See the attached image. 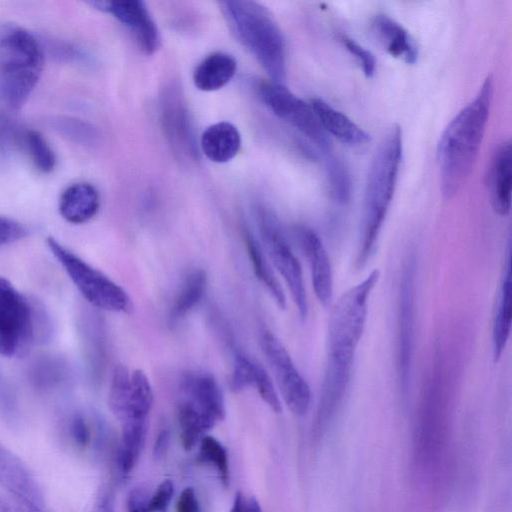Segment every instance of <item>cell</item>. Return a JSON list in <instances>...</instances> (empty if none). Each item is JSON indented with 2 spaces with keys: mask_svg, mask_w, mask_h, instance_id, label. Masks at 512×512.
Masks as SVG:
<instances>
[{
  "mask_svg": "<svg viewBox=\"0 0 512 512\" xmlns=\"http://www.w3.org/2000/svg\"><path fill=\"white\" fill-rule=\"evenodd\" d=\"M147 423H132L121 426V441L119 447V467L128 474L138 462L143 449Z\"/></svg>",
  "mask_w": 512,
  "mask_h": 512,
  "instance_id": "obj_29",
  "label": "cell"
},
{
  "mask_svg": "<svg viewBox=\"0 0 512 512\" xmlns=\"http://www.w3.org/2000/svg\"><path fill=\"white\" fill-rule=\"evenodd\" d=\"M221 10L228 26L242 45L270 76L281 83L286 75L285 41L280 28L261 4L253 1H223Z\"/></svg>",
  "mask_w": 512,
  "mask_h": 512,
  "instance_id": "obj_4",
  "label": "cell"
},
{
  "mask_svg": "<svg viewBox=\"0 0 512 512\" xmlns=\"http://www.w3.org/2000/svg\"><path fill=\"white\" fill-rule=\"evenodd\" d=\"M53 335L54 323L44 304L0 276V355L22 357Z\"/></svg>",
  "mask_w": 512,
  "mask_h": 512,
  "instance_id": "obj_5",
  "label": "cell"
},
{
  "mask_svg": "<svg viewBox=\"0 0 512 512\" xmlns=\"http://www.w3.org/2000/svg\"><path fill=\"white\" fill-rule=\"evenodd\" d=\"M257 222L264 248L285 280L299 316L304 320L308 315V299L300 262L274 215L259 207Z\"/></svg>",
  "mask_w": 512,
  "mask_h": 512,
  "instance_id": "obj_8",
  "label": "cell"
},
{
  "mask_svg": "<svg viewBox=\"0 0 512 512\" xmlns=\"http://www.w3.org/2000/svg\"><path fill=\"white\" fill-rule=\"evenodd\" d=\"M199 459L215 468L224 486L229 485V464L225 447L214 437L205 435L199 442Z\"/></svg>",
  "mask_w": 512,
  "mask_h": 512,
  "instance_id": "obj_32",
  "label": "cell"
},
{
  "mask_svg": "<svg viewBox=\"0 0 512 512\" xmlns=\"http://www.w3.org/2000/svg\"><path fill=\"white\" fill-rule=\"evenodd\" d=\"M174 494L171 480L162 481L155 492L149 497L148 512H166Z\"/></svg>",
  "mask_w": 512,
  "mask_h": 512,
  "instance_id": "obj_41",
  "label": "cell"
},
{
  "mask_svg": "<svg viewBox=\"0 0 512 512\" xmlns=\"http://www.w3.org/2000/svg\"><path fill=\"white\" fill-rule=\"evenodd\" d=\"M206 287L207 276L204 270H194L186 277L180 292L170 308L169 319L171 323L184 318L199 304L204 296Z\"/></svg>",
  "mask_w": 512,
  "mask_h": 512,
  "instance_id": "obj_28",
  "label": "cell"
},
{
  "mask_svg": "<svg viewBox=\"0 0 512 512\" xmlns=\"http://www.w3.org/2000/svg\"><path fill=\"white\" fill-rule=\"evenodd\" d=\"M339 41L345 49L356 59L366 77H372L376 70V59L374 55L358 43L355 39L346 34H339Z\"/></svg>",
  "mask_w": 512,
  "mask_h": 512,
  "instance_id": "obj_39",
  "label": "cell"
},
{
  "mask_svg": "<svg viewBox=\"0 0 512 512\" xmlns=\"http://www.w3.org/2000/svg\"><path fill=\"white\" fill-rule=\"evenodd\" d=\"M294 237L308 260L314 294L318 302L327 307L333 297V273L326 248L319 235L309 227H295Z\"/></svg>",
  "mask_w": 512,
  "mask_h": 512,
  "instance_id": "obj_15",
  "label": "cell"
},
{
  "mask_svg": "<svg viewBox=\"0 0 512 512\" xmlns=\"http://www.w3.org/2000/svg\"><path fill=\"white\" fill-rule=\"evenodd\" d=\"M230 512H262V509L256 498L246 499L241 492H237Z\"/></svg>",
  "mask_w": 512,
  "mask_h": 512,
  "instance_id": "obj_44",
  "label": "cell"
},
{
  "mask_svg": "<svg viewBox=\"0 0 512 512\" xmlns=\"http://www.w3.org/2000/svg\"><path fill=\"white\" fill-rule=\"evenodd\" d=\"M371 29L384 49L407 64L417 62L419 50L412 35L399 22L386 14H377L371 20Z\"/></svg>",
  "mask_w": 512,
  "mask_h": 512,
  "instance_id": "obj_18",
  "label": "cell"
},
{
  "mask_svg": "<svg viewBox=\"0 0 512 512\" xmlns=\"http://www.w3.org/2000/svg\"><path fill=\"white\" fill-rule=\"evenodd\" d=\"M416 258L409 254L402 266L397 306V378L402 395L411 383L416 334Z\"/></svg>",
  "mask_w": 512,
  "mask_h": 512,
  "instance_id": "obj_7",
  "label": "cell"
},
{
  "mask_svg": "<svg viewBox=\"0 0 512 512\" xmlns=\"http://www.w3.org/2000/svg\"><path fill=\"white\" fill-rule=\"evenodd\" d=\"M0 512H14L12 505L0 497Z\"/></svg>",
  "mask_w": 512,
  "mask_h": 512,
  "instance_id": "obj_48",
  "label": "cell"
},
{
  "mask_svg": "<svg viewBox=\"0 0 512 512\" xmlns=\"http://www.w3.org/2000/svg\"><path fill=\"white\" fill-rule=\"evenodd\" d=\"M160 121L174 154L186 162L199 158L194 128L181 87L172 82L160 96Z\"/></svg>",
  "mask_w": 512,
  "mask_h": 512,
  "instance_id": "obj_12",
  "label": "cell"
},
{
  "mask_svg": "<svg viewBox=\"0 0 512 512\" xmlns=\"http://www.w3.org/2000/svg\"><path fill=\"white\" fill-rule=\"evenodd\" d=\"M0 416L10 426L17 425L19 421V404L17 396L0 370Z\"/></svg>",
  "mask_w": 512,
  "mask_h": 512,
  "instance_id": "obj_37",
  "label": "cell"
},
{
  "mask_svg": "<svg viewBox=\"0 0 512 512\" xmlns=\"http://www.w3.org/2000/svg\"><path fill=\"white\" fill-rule=\"evenodd\" d=\"M153 399L151 383L142 370L130 372L123 365L115 367L108 406L120 425L148 422Z\"/></svg>",
  "mask_w": 512,
  "mask_h": 512,
  "instance_id": "obj_9",
  "label": "cell"
},
{
  "mask_svg": "<svg viewBox=\"0 0 512 512\" xmlns=\"http://www.w3.org/2000/svg\"><path fill=\"white\" fill-rule=\"evenodd\" d=\"M200 147L212 162L225 163L233 159L240 150L241 136L238 129L229 122L210 125L201 135Z\"/></svg>",
  "mask_w": 512,
  "mask_h": 512,
  "instance_id": "obj_23",
  "label": "cell"
},
{
  "mask_svg": "<svg viewBox=\"0 0 512 512\" xmlns=\"http://www.w3.org/2000/svg\"><path fill=\"white\" fill-rule=\"evenodd\" d=\"M176 512H201L196 493L192 487H186L180 494Z\"/></svg>",
  "mask_w": 512,
  "mask_h": 512,
  "instance_id": "obj_43",
  "label": "cell"
},
{
  "mask_svg": "<svg viewBox=\"0 0 512 512\" xmlns=\"http://www.w3.org/2000/svg\"><path fill=\"white\" fill-rule=\"evenodd\" d=\"M246 250L257 279L265 286L279 308H286V296L270 267L258 240L247 227H243Z\"/></svg>",
  "mask_w": 512,
  "mask_h": 512,
  "instance_id": "obj_26",
  "label": "cell"
},
{
  "mask_svg": "<svg viewBox=\"0 0 512 512\" xmlns=\"http://www.w3.org/2000/svg\"><path fill=\"white\" fill-rule=\"evenodd\" d=\"M11 504L14 512H46L44 507L29 503L13 500Z\"/></svg>",
  "mask_w": 512,
  "mask_h": 512,
  "instance_id": "obj_46",
  "label": "cell"
},
{
  "mask_svg": "<svg viewBox=\"0 0 512 512\" xmlns=\"http://www.w3.org/2000/svg\"><path fill=\"white\" fill-rule=\"evenodd\" d=\"M27 130L9 115H0V149L10 152L24 147Z\"/></svg>",
  "mask_w": 512,
  "mask_h": 512,
  "instance_id": "obj_34",
  "label": "cell"
},
{
  "mask_svg": "<svg viewBox=\"0 0 512 512\" xmlns=\"http://www.w3.org/2000/svg\"><path fill=\"white\" fill-rule=\"evenodd\" d=\"M493 96V78L489 75L476 97L449 122L438 143L441 192L454 197L467 181L483 139Z\"/></svg>",
  "mask_w": 512,
  "mask_h": 512,
  "instance_id": "obj_2",
  "label": "cell"
},
{
  "mask_svg": "<svg viewBox=\"0 0 512 512\" xmlns=\"http://www.w3.org/2000/svg\"><path fill=\"white\" fill-rule=\"evenodd\" d=\"M259 94L267 107L281 120L308 138L317 148L330 152V139L321 127L310 103L305 102L281 83H263Z\"/></svg>",
  "mask_w": 512,
  "mask_h": 512,
  "instance_id": "obj_10",
  "label": "cell"
},
{
  "mask_svg": "<svg viewBox=\"0 0 512 512\" xmlns=\"http://www.w3.org/2000/svg\"><path fill=\"white\" fill-rule=\"evenodd\" d=\"M28 381L42 395H60L73 384V370L68 360L57 354L37 357L29 366Z\"/></svg>",
  "mask_w": 512,
  "mask_h": 512,
  "instance_id": "obj_16",
  "label": "cell"
},
{
  "mask_svg": "<svg viewBox=\"0 0 512 512\" xmlns=\"http://www.w3.org/2000/svg\"><path fill=\"white\" fill-rule=\"evenodd\" d=\"M379 277V270H372L345 291L331 310L327 360L314 426L317 434H322L329 426L347 393L355 353L365 329L369 298Z\"/></svg>",
  "mask_w": 512,
  "mask_h": 512,
  "instance_id": "obj_1",
  "label": "cell"
},
{
  "mask_svg": "<svg viewBox=\"0 0 512 512\" xmlns=\"http://www.w3.org/2000/svg\"><path fill=\"white\" fill-rule=\"evenodd\" d=\"M170 434L168 430H162L155 441L153 455L156 459L163 458L169 446Z\"/></svg>",
  "mask_w": 512,
  "mask_h": 512,
  "instance_id": "obj_45",
  "label": "cell"
},
{
  "mask_svg": "<svg viewBox=\"0 0 512 512\" xmlns=\"http://www.w3.org/2000/svg\"><path fill=\"white\" fill-rule=\"evenodd\" d=\"M57 434L65 448L83 451L93 440L92 422L84 411L67 410L58 421Z\"/></svg>",
  "mask_w": 512,
  "mask_h": 512,
  "instance_id": "obj_25",
  "label": "cell"
},
{
  "mask_svg": "<svg viewBox=\"0 0 512 512\" xmlns=\"http://www.w3.org/2000/svg\"><path fill=\"white\" fill-rule=\"evenodd\" d=\"M511 143L503 141L495 150L489 170L490 201L494 212L506 216L511 208Z\"/></svg>",
  "mask_w": 512,
  "mask_h": 512,
  "instance_id": "obj_20",
  "label": "cell"
},
{
  "mask_svg": "<svg viewBox=\"0 0 512 512\" xmlns=\"http://www.w3.org/2000/svg\"><path fill=\"white\" fill-rule=\"evenodd\" d=\"M255 361L242 352H236L234 366L230 378V389L234 393L241 392L253 386Z\"/></svg>",
  "mask_w": 512,
  "mask_h": 512,
  "instance_id": "obj_35",
  "label": "cell"
},
{
  "mask_svg": "<svg viewBox=\"0 0 512 512\" xmlns=\"http://www.w3.org/2000/svg\"><path fill=\"white\" fill-rule=\"evenodd\" d=\"M309 103L327 135L349 146H360L371 141L369 133L323 99L312 98Z\"/></svg>",
  "mask_w": 512,
  "mask_h": 512,
  "instance_id": "obj_19",
  "label": "cell"
},
{
  "mask_svg": "<svg viewBox=\"0 0 512 512\" xmlns=\"http://www.w3.org/2000/svg\"><path fill=\"white\" fill-rule=\"evenodd\" d=\"M511 326V243L509 242L492 325V353L495 363L500 361L506 348L511 333Z\"/></svg>",
  "mask_w": 512,
  "mask_h": 512,
  "instance_id": "obj_17",
  "label": "cell"
},
{
  "mask_svg": "<svg viewBox=\"0 0 512 512\" xmlns=\"http://www.w3.org/2000/svg\"><path fill=\"white\" fill-rule=\"evenodd\" d=\"M91 512H114L110 497L103 495L99 498Z\"/></svg>",
  "mask_w": 512,
  "mask_h": 512,
  "instance_id": "obj_47",
  "label": "cell"
},
{
  "mask_svg": "<svg viewBox=\"0 0 512 512\" xmlns=\"http://www.w3.org/2000/svg\"><path fill=\"white\" fill-rule=\"evenodd\" d=\"M46 246L89 304L105 311L131 313L133 310L131 298L120 285L92 267L57 239L47 237Z\"/></svg>",
  "mask_w": 512,
  "mask_h": 512,
  "instance_id": "obj_6",
  "label": "cell"
},
{
  "mask_svg": "<svg viewBox=\"0 0 512 512\" xmlns=\"http://www.w3.org/2000/svg\"><path fill=\"white\" fill-rule=\"evenodd\" d=\"M402 156V130L394 124L379 143L369 168L354 264L357 269L366 265L376 249L396 189Z\"/></svg>",
  "mask_w": 512,
  "mask_h": 512,
  "instance_id": "obj_3",
  "label": "cell"
},
{
  "mask_svg": "<svg viewBox=\"0 0 512 512\" xmlns=\"http://www.w3.org/2000/svg\"><path fill=\"white\" fill-rule=\"evenodd\" d=\"M29 234V228L23 223L0 215V246L18 242Z\"/></svg>",
  "mask_w": 512,
  "mask_h": 512,
  "instance_id": "obj_40",
  "label": "cell"
},
{
  "mask_svg": "<svg viewBox=\"0 0 512 512\" xmlns=\"http://www.w3.org/2000/svg\"><path fill=\"white\" fill-rule=\"evenodd\" d=\"M24 147L39 171L49 173L54 170L56 155L42 134L35 130H27Z\"/></svg>",
  "mask_w": 512,
  "mask_h": 512,
  "instance_id": "obj_33",
  "label": "cell"
},
{
  "mask_svg": "<svg viewBox=\"0 0 512 512\" xmlns=\"http://www.w3.org/2000/svg\"><path fill=\"white\" fill-rule=\"evenodd\" d=\"M100 207V196L90 183L71 184L62 192L59 199V213L72 224H83L91 220Z\"/></svg>",
  "mask_w": 512,
  "mask_h": 512,
  "instance_id": "obj_21",
  "label": "cell"
},
{
  "mask_svg": "<svg viewBox=\"0 0 512 512\" xmlns=\"http://www.w3.org/2000/svg\"><path fill=\"white\" fill-rule=\"evenodd\" d=\"M325 175L330 198L339 205H346L351 198V176L345 163L333 154L325 153Z\"/></svg>",
  "mask_w": 512,
  "mask_h": 512,
  "instance_id": "obj_30",
  "label": "cell"
},
{
  "mask_svg": "<svg viewBox=\"0 0 512 512\" xmlns=\"http://www.w3.org/2000/svg\"><path fill=\"white\" fill-rule=\"evenodd\" d=\"M260 345L285 404L293 414L305 415L311 405V389L289 352L268 330L261 333Z\"/></svg>",
  "mask_w": 512,
  "mask_h": 512,
  "instance_id": "obj_11",
  "label": "cell"
},
{
  "mask_svg": "<svg viewBox=\"0 0 512 512\" xmlns=\"http://www.w3.org/2000/svg\"><path fill=\"white\" fill-rule=\"evenodd\" d=\"M185 399L216 422L225 417V404L216 380L207 373L192 374L184 379Z\"/></svg>",
  "mask_w": 512,
  "mask_h": 512,
  "instance_id": "obj_22",
  "label": "cell"
},
{
  "mask_svg": "<svg viewBox=\"0 0 512 512\" xmlns=\"http://www.w3.org/2000/svg\"><path fill=\"white\" fill-rule=\"evenodd\" d=\"M178 422L185 450H191L198 445L206 433L217 423L186 399L178 407Z\"/></svg>",
  "mask_w": 512,
  "mask_h": 512,
  "instance_id": "obj_27",
  "label": "cell"
},
{
  "mask_svg": "<svg viewBox=\"0 0 512 512\" xmlns=\"http://www.w3.org/2000/svg\"><path fill=\"white\" fill-rule=\"evenodd\" d=\"M236 70L237 62L233 56L224 52H214L196 66L193 83L201 91H216L230 82Z\"/></svg>",
  "mask_w": 512,
  "mask_h": 512,
  "instance_id": "obj_24",
  "label": "cell"
},
{
  "mask_svg": "<svg viewBox=\"0 0 512 512\" xmlns=\"http://www.w3.org/2000/svg\"><path fill=\"white\" fill-rule=\"evenodd\" d=\"M90 4L125 26L145 54L157 51L160 46L159 30L143 1H93Z\"/></svg>",
  "mask_w": 512,
  "mask_h": 512,
  "instance_id": "obj_13",
  "label": "cell"
},
{
  "mask_svg": "<svg viewBox=\"0 0 512 512\" xmlns=\"http://www.w3.org/2000/svg\"><path fill=\"white\" fill-rule=\"evenodd\" d=\"M253 386L258 391L262 400L276 413L281 412L282 405L269 374L258 362L255 361Z\"/></svg>",
  "mask_w": 512,
  "mask_h": 512,
  "instance_id": "obj_36",
  "label": "cell"
},
{
  "mask_svg": "<svg viewBox=\"0 0 512 512\" xmlns=\"http://www.w3.org/2000/svg\"><path fill=\"white\" fill-rule=\"evenodd\" d=\"M44 56L40 39L23 28H9L0 37V74L42 72Z\"/></svg>",
  "mask_w": 512,
  "mask_h": 512,
  "instance_id": "obj_14",
  "label": "cell"
},
{
  "mask_svg": "<svg viewBox=\"0 0 512 512\" xmlns=\"http://www.w3.org/2000/svg\"><path fill=\"white\" fill-rule=\"evenodd\" d=\"M48 124L61 136L80 145H95L100 138V133L94 125L78 118L54 116L48 120Z\"/></svg>",
  "mask_w": 512,
  "mask_h": 512,
  "instance_id": "obj_31",
  "label": "cell"
},
{
  "mask_svg": "<svg viewBox=\"0 0 512 512\" xmlns=\"http://www.w3.org/2000/svg\"><path fill=\"white\" fill-rule=\"evenodd\" d=\"M149 495L142 488L130 491L127 499L128 512H148Z\"/></svg>",
  "mask_w": 512,
  "mask_h": 512,
  "instance_id": "obj_42",
  "label": "cell"
},
{
  "mask_svg": "<svg viewBox=\"0 0 512 512\" xmlns=\"http://www.w3.org/2000/svg\"><path fill=\"white\" fill-rule=\"evenodd\" d=\"M41 44L44 54L45 52H48V54L55 60L81 64L89 61V56L82 49L70 43L58 40H46L45 44L42 42Z\"/></svg>",
  "mask_w": 512,
  "mask_h": 512,
  "instance_id": "obj_38",
  "label": "cell"
}]
</instances>
